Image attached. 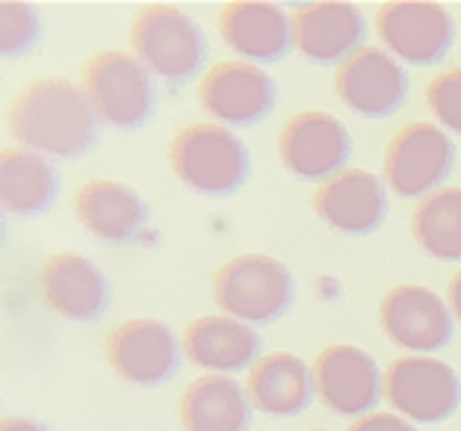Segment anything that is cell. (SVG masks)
Masks as SVG:
<instances>
[{
    "label": "cell",
    "mask_w": 461,
    "mask_h": 431,
    "mask_svg": "<svg viewBox=\"0 0 461 431\" xmlns=\"http://www.w3.org/2000/svg\"><path fill=\"white\" fill-rule=\"evenodd\" d=\"M411 234L429 257L461 260V186H441L411 213Z\"/></svg>",
    "instance_id": "cell-24"
},
{
    "label": "cell",
    "mask_w": 461,
    "mask_h": 431,
    "mask_svg": "<svg viewBox=\"0 0 461 431\" xmlns=\"http://www.w3.org/2000/svg\"><path fill=\"white\" fill-rule=\"evenodd\" d=\"M75 216L86 234L110 246H128L149 225V207L133 186L119 181H86L75 193Z\"/></svg>",
    "instance_id": "cell-18"
},
{
    "label": "cell",
    "mask_w": 461,
    "mask_h": 431,
    "mask_svg": "<svg viewBox=\"0 0 461 431\" xmlns=\"http://www.w3.org/2000/svg\"><path fill=\"white\" fill-rule=\"evenodd\" d=\"M429 110L444 130L461 136V66L438 75L426 89Z\"/></svg>",
    "instance_id": "cell-26"
},
{
    "label": "cell",
    "mask_w": 461,
    "mask_h": 431,
    "mask_svg": "<svg viewBox=\"0 0 461 431\" xmlns=\"http://www.w3.org/2000/svg\"><path fill=\"white\" fill-rule=\"evenodd\" d=\"M59 175L41 154L6 148L0 154V202L13 216H41L57 204Z\"/></svg>",
    "instance_id": "cell-23"
},
{
    "label": "cell",
    "mask_w": 461,
    "mask_h": 431,
    "mask_svg": "<svg viewBox=\"0 0 461 431\" xmlns=\"http://www.w3.org/2000/svg\"><path fill=\"white\" fill-rule=\"evenodd\" d=\"M349 431H417V426L411 419L396 414H366L361 419H355Z\"/></svg>",
    "instance_id": "cell-27"
},
{
    "label": "cell",
    "mask_w": 461,
    "mask_h": 431,
    "mask_svg": "<svg viewBox=\"0 0 461 431\" xmlns=\"http://www.w3.org/2000/svg\"><path fill=\"white\" fill-rule=\"evenodd\" d=\"M456 166V145L432 121H411L393 133L384 151V181L402 198H426L441 189Z\"/></svg>",
    "instance_id": "cell-6"
},
{
    "label": "cell",
    "mask_w": 461,
    "mask_h": 431,
    "mask_svg": "<svg viewBox=\"0 0 461 431\" xmlns=\"http://www.w3.org/2000/svg\"><path fill=\"white\" fill-rule=\"evenodd\" d=\"M251 402L246 387L228 375H202L181 396L184 431H249Z\"/></svg>",
    "instance_id": "cell-22"
},
{
    "label": "cell",
    "mask_w": 461,
    "mask_h": 431,
    "mask_svg": "<svg viewBox=\"0 0 461 431\" xmlns=\"http://www.w3.org/2000/svg\"><path fill=\"white\" fill-rule=\"evenodd\" d=\"M136 59L166 83H186L204 68L207 36L202 24L177 6H145L131 27Z\"/></svg>",
    "instance_id": "cell-3"
},
{
    "label": "cell",
    "mask_w": 461,
    "mask_h": 431,
    "mask_svg": "<svg viewBox=\"0 0 461 431\" xmlns=\"http://www.w3.org/2000/svg\"><path fill=\"white\" fill-rule=\"evenodd\" d=\"M83 92H86L98 121L115 130L142 128L157 107L151 71L122 50H101L86 62Z\"/></svg>",
    "instance_id": "cell-5"
},
{
    "label": "cell",
    "mask_w": 461,
    "mask_h": 431,
    "mask_svg": "<svg viewBox=\"0 0 461 431\" xmlns=\"http://www.w3.org/2000/svg\"><path fill=\"white\" fill-rule=\"evenodd\" d=\"M0 431H48V428L41 423H36V419H27V417H6Z\"/></svg>",
    "instance_id": "cell-28"
},
{
    "label": "cell",
    "mask_w": 461,
    "mask_h": 431,
    "mask_svg": "<svg viewBox=\"0 0 461 431\" xmlns=\"http://www.w3.org/2000/svg\"><path fill=\"white\" fill-rule=\"evenodd\" d=\"M172 169L186 189L225 198L249 181L251 157L243 139L219 124H186L169 145Z\"/></svg>",
    "instance_id": "cell-2"
},
{
    "label": "cell",
    "mask_w": 461,
    "mask_h": 431,
    "mask_svg": "<svg viewBox=\"0 0 461 431\" xmlns=\"http://www.w3.org/2000/svg\"><path fill=\"white\" fill-rule=\"evenodd\" d=\"M317 399L338 417H366L379 405L384 378L370 352L358 346H329L311 366Z\"/></svg>",
    "instance_id": "cell-10"
},
{
    "label": "cell",
    "mask_w": 461,
    "mask_h": 431,
    "mask_svg": "<svg viewBox=\"0 0 461 431\" xmlns=\"http://www.w3.org/2000/svg\"><path fill=\"white\" fill-rule=\"evenodd\" d=\"M384 399L414 423H441L461 402L458 373L438 357H396L384 370Z\"/></svg>",
    "instance_id": "cell-8"
},
{
    "label": "cell",
    "mask_w": 461,
    "mask_h": 431,
    "mask_svg": "<svg viewBox=\"0 0 461 431\" xmlns=\"http://www.w3.org/2000/svg\"><path fill=\"white\" fill-rule=\"evenodd\" d=\"M447 304L453 310V317L461 322V272H456L453 281H449V290H447Z\"/></svg>",
    "instance_id": "cell-29"
},
{
    "label": "cell",
    "mask_w": 461,
    "mask_h": 431,
    "mask_svg": "<svg viewBox=\"0 0 461 431\" xmlns=\"http://www.w3.org/2000/svg\"><path fill=\"white\" fill-rule=\"evenodd\" d=\"M41 36V21L36 9L21 0H4L0 4V50L4 57H24L36 48Z\"/></svg>",
    "instance_id": "cell-25"
},
{
    "label": "cell",
    "mask_w": 461,
    "mask_h": 431,
    "mask_svg": "<svg viewBox=\"0 0 461 431\" xmlns=\"http://www.w3.org/2000/svg\"><path fill=\"white\" fill-rule=\"evenodd\" d=\"M198 103L216 121L251 128L276 110L278 86L251 62H219L198 83Z\"/></svg>",
    "instance_id": "cell-11"
},
{
    "label": "cell",
    "mask_w": 461,
    "mask_h": 431,
    "mask_svg": "<svg viewBox=\"0 0 461 431\" xmlns=\"http://www.w3.org/2000/svg\"><path fill=\"white\" fill-rule=\"evenodd\" d=\"M281 166L299 181H331L352 157V136L340 119L329 112L305 110L278 133Z\"/></svg>",
    "instance_id": "cell-9"
},
{
    "label": "cell",
    "mask_w": 461,
    "mask_h": 431,
    "mask_svg": "<svg viewBox=\"0 0 461 431\" xmlns=\"http://www.w3.org/2000/svg\"><path fill=\"white\" fill-rule=\"evenodd\" d=\"M379 322L387 340L411 352H438L453 340V310L420 283L387 290L379 304Z\"/></svg>",
    "instance_id": "cell-14"
},
{
    "label": "cell",
    "mask_w": 461,
    "mask_h": 431,
    "mask_svg": "<svg viewBox=\"0 0 461 431\" xmlns=\"http://www.w3.org/2000/svg\"><path fill=\"white\" fill-rule=\"evenodd\" d=\"M296 299V281L276 257L243 255L228 260L213 278V301L230 319L269 325L281 319Z\"/></svg>",
    "instance_id": "cell-4"
},
{
    "label": "cell",
    "mask_w": 461,
    "mask_h": 431,
    "mask_svg": "<svg viewBox=\"0 0 461 431\" xmlns=\"http://www.w3.org/2000/svg\"><path fill=\"white\" fill-rule=\"evenodd\" d=\"M39 292L45 308L66 322H98L113 299L107 275L75 251H59L41 266Z\"/></svg>",
    "instance_id": "cell-15"
},
{
    "label": "cell",
    "mask_w": 461,
    "mask_h": 431,
    "mask_svg": "<svg viewBox=\"0 0 461 431\" xmlns=\"http://www.w3.org/2000/svg\"><path fill=\"white\" fill-rule=\"evenodd\" d=\"M249 402L267 417H299L313 399V373L296 355L276 352L267 355L249 370L246 382Z\"/></svg>",
    "instance_id": "cell-21"
},
{
    "label": "cell",
    "mask_w": 461,
    "mask_h": 431,
    "mask_svg": "<svg viewBox=\"0 0 461 431\" xmlns=\"http://www.w3.org/2000/svg\"><path fill=\"white\" fill-rule=\"evenodd\" d=\"M260 337L251 325L230 317H202L184 331V355L198 370L234 375L251 370L260 355Z\"/></svg>",
    "instance_id": "cell-20"
},
{
    "label": "cell",
    "mask_w": 461,
    "mask_h": 431,
    "mask_svg": "<svg viewBox=\"0 0 461 431\" xmlns=\"http://www.w3.org/2000/svg\"><path fill=\"white\" fill-rule=\"evenodd\" d=\"M311 431H326V428H311Z\"/></svg>",
    "instance_id": "cell-30"
},
{
    "label": "cell",
    "mask_w": 461,
    "mask_h": 431,
    "mask_svg": "<svg viewBox=\"0 0 461 431\" xmlns=\"http://www.w3.org/2000/svg\"><path fill=\"white\" fill-rule=\"evenodd\" d=\"M375 33L393 59L408 66H435L453 48L456 24L441 4L393 0L375 15Z\"/></svg>",
    "instance_id": "cell-7"
},
{
    "label": "cell",
    "mask_w": 461,
    "mask_h": 431,
    "mask_svg": "<svg viewBox=\"0 0 461 431\" xmlns=\"http://www.w3.org/2000/svg\"><path fill=\"white\" fill-rule=\"evenodd\" d=\"M293 48L313 66H334L358 54L366 39V21L355 4L326 0L293 13Z\"/></svg>",
    "instance_id": "cell-16"
},
{
    "label": "cell",
    "mask_w": 461,
    "mask_h": 431,
    "mask_svg": "<svg viewBox=\"0 0 461 431\" xmlns=\"http://www.w3.org/2000/svg\"><path fill=\"white\" fill-rule=\"evenodd\" d=\"M219 33L237 57L255 62H281L293 45V21L276 4L237 0L222 6Z\"/></svg>",
    "instance_id": "cell-19"
},
{
    "label": "cell",
    "mask_w": 461,
    "mask_h": 431,
    "mask_svg": "<svg viewBox=\"0 0 461 431\" xmlns=\"http://www.w3.org/2000/svg\"><path fill=\"white\" fill-rule=\"evenodd\" d=\"M311 207L338 234L364 237L379 230L387 216V189L375 175L364 169H343L331 181L320 184Z\"/></svg>",
    "instance_id": "cell-17"
},
{
    "label": "cell",
    "mask_w": 461,
    "mask_h": 431,
    "mask_svg": "<svg viewBox=\"0 0 461 431\" xmlns=\"http://www.w3.org/2000/svg\"><path fill=\"white\" fill-rule=\"evenodd\" d=\"M107 361L122 382L157 387L181 366V343L169 325L157 319H128L107 337Z\"/></svg>",
    "instance_id": "cell-12"
},
{
    "label": "cell",
    "mask_w": 461,
    "mask_h": 431,
    "mask_svg": "<svg viewBox=\"0 0 461 431\" xmlns=\"http://www.w3.org/2000/svg\"><path fill=\"white\" fill-rule=\"evenodd\" d=\"M338 98L361 119H387L405 103L408 75L382 48H361L334 75Z\"/></svg>",
    "instance_id": "cell-13"
},
{
    "label": "cell",
    "mask_w": 461,
    "mask_h": 431,
    "mask_svg": "<svg viewBox=\"0 0 461 431\" xmlns=\"http://www.w3.org/2000/svg\"><path fill=\"white\" fill-rule=\"evenodd\" d=\"M6 124L27 151L57 160H80L98 142V115L86 92L62 77L30 80L15 94Z\"/></svg>",
    "instance_id": "cell-1"
}]
</instances>
